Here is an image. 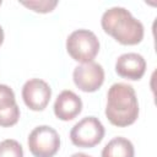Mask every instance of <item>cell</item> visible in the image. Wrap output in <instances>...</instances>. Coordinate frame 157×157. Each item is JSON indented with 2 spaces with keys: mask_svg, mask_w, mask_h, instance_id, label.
<instances>
[{
  "mask_svg": "<svg viewBox=\"0 0 157 157\" xmlns=\"http://www.w3.org/2000/svg\"><path fill=\"white\" fill-rule=\"evenodd\" d=\"M139 102L135 90L125 82L113 83L107 93L105 117L110 124L124 128L134 124L139 117Z\"/></svg>",
  "mask_w": 157,
  "mask_h": 157,
  "instance_id": "cell-1",
  "label": "cell"
},
{
  "mask_svg": "<svg viewBox=\"0 0 157 157\" xmlns=\"http://www.w3.org/2000/svg\"><path fill=\"white\" fill-rule=\"evenodd\" d=\"M101 25L103 31L120 44L135 45L144 39V25L125 7L113 6L105 10L102 15Z\"/></svg>",
  "mask_w": 157,
  "mask_h": 157,
  "instance_id": "cell-2",
  "label": "cell"
},
{
  "mask_svg": "<svg viewBox=\"0 0 157 157\" xmlns=\"http://www.w3.org/2000/svg\"><path fill=\"white\" fill-rule=\"evenodd\" d=\"M66 50L74 60L81 64L90 63L99 52V40L90 29H76L66 39Z\"/></svg>",
  "mask_w": 157,
  "mask_h": 157,
  "instance_id": "cell-3",
  "label": "cell"
},
{
  "mask_svg": "<svg viewBox=\"0 0 157 157\" xmlns=\"http://www.w3.org/2000/svg\"><path fill=\"white\" fill-rule=\"evenodd\" d=\"M27 144L34 157H53L60 148V137L52 126L39 125L29 132Z\"/></svg>",
  "mask_w": 157,
  "mask_h": 157,
  "instance_id": "cell-4",
  "label": "cell"
},
{
  "mask_svg": "<svg viewBox=\"0 0 157 157\" xmlns=\"http://www.w3.org/2000/svg\"><path fill=\"white\" fill-rule=\"evenodd\" d=\"M104 126L96 117H85L76 123L70 131V140L77 147L91 148L104 137Z\"/></svg>",
  "mask_w": 157,
  "mask_h": 157,
  "instance_id": "cell-5",
  "label": "cell"
},
{
  "mask_svg": "<svg viewBox=\"0 0 157 157\" xmlns=\"http://www.w3.org/2000/svg\"><path fill=\"white\" fill-rule=\"evenodd\" d=\"M76 87L83 92H94L104 82V69L101 64L90 61L77 65L72 72Z\"/></svg>",
  "mask_w": 157,
  "mask_h": 157,
  "instance_id": "cell-6",
  "label": "cell"
},
{
  "mask_svg": "<svg viewBox=\"0 0 157 157\" xmlns=\"http://www.w3.org/2000/svg\"><path fill=\"white\" fill-rule=\"evenodd\" d=\"M52 88L42 78H31L22 87V98L25 104L36 112L44 110L50 101Z\"/></svg>",
  "mask_w": 157,
  "mask_h": 157,
  "instance_id": "cell-7",
  "label": "cell"
},
{
  "mask_svg": "<svg viewBox=\"0 0 157 157\" xmlns=\"http://www.w3.org/2000/svg\"><path fill=\"white\" fill-rule=\"evenodd\" d=\"M146 71V60L141 54L125 53L115 61V72L124 78L137 81Z\"/></svg>",
  "mask_w": 157,
  "mask_h": 157,
  "instance_id": "cell-8",
  "label": "cell"
},
{
  "mask_svg": "<svg viewBox=\"0 0 157 157\" xmlns=\"http://www.w3.org/2000/svg\"><path fill=\"white\" fill-rule=\"evenodd\" d=\"M82 110L81 98L72 91L65 90L60 92L54 102V114L58 119L69 121L76 118Z\"/></svg>",
  "mask_w": 157,
  "mask_h": 157,
  "instance_id": "cell-9",
  "label": "cell"
},
{
  "mask_svg": "<svg viewBox=\"0 0 157 157\" xmlns=\"http://www.w3.org/2000/svg\"><path fill=\"white\" fill-rule=\"evenodd\" d=\"M101 157H135V148L130 140L118 136L103 147Z\"/></svg>",
  "mask_w": 157,
  "mask_h": 157,
  "instance_id": "cell-10",
  "label": "cell"
},
{
  "mask_svg": "<svg viewBox=\"0 0 157 157\" xmlns=\"http://www.w3.org/2000/svg\"><path fill=\"white\" fill-rule=\"evenodd\" d=\"M0 157H23V148L18 141L6 139L0 142Z\"/></svg>",
  "mask_w": 157,
  "mask_h": 157,
  "instance_id": "cell-11",
  "label": "cell"
},
{
  "mask_svg": "<svg viewBox=\"0 0 157 157\" xmlns=\"http://www.w3.org/2000/svg\"><path fill=\"white\" fill-rule=\"evenodd\" d=\"M21 4L36 12H40V13H47L50 12L55 9V6L58 5L56 0H29V1H21Z\"/></svg>",
  "mask_w": 157,
  "mask_h": 157,
  "instance_id": "cell-12",
  "label": "cell"
},
{
  "mask_svg": "<svg viewBox=\"0 0 157 157\" xmlns=\"http://www.w3.org/2000/svg\"><path fill=\"white\" fill-rule=\"evenodd\" d=\"M16 104V97L12 88L7 85L0 83V112L10 109Z\"/></svg>",
  "mask_w": 157,
  "mask_h": 157,
  "instance_id": "cell-13",
  "label": "cell"
},
{
  "mask_svg": "<svg viewBox=\"0 0 157 157\" xmlns=\"http://www.w3.org/2000/svg\"><path fill=\"white\" fill-rule=\"evenodd\" d=\"M20 119V108L18 105H13L10 109H6L4 112H0V126L9 128L15 125Z\"/></svg>",
  "mask_w": 157,
  "mask_h": 157,
  "instance_id": "cell-14",
  "label": "cell"
},
{
  "mask_svg": "<svg viewBox=\"0 0 157 157\" xmlns=\"http://www.w3.org/2000/svg\"><path fill=\"white\" fill-rule=\"evenodd\" d=\"M70 157H91V156H88V155H86V153H82V152H76V153L71 155Z\"/></svg>",
  "mask_w": 157,
  "mask_h": 157,
  "instance_id": "cell-15",
  "label": "cell"
},
{
  "mask_svg": "<svg viewBox=\"0 0 157 157\" xmlns=\"http://www.w3.org/2000/svg\"><path fill=\"white\" fill-rule=\"evenodd\" d=\"M2 42H4V29H2V27L0 26V47H1Z\"/></svg>",
  "mask_w": 157,
  "mask_h": 157,
  "instance_id": "cell-16",
  "label": "cell"
},
{
  "mask_svg": "<svg viewBox=\"0 0 157 157\" xmlns=\"http://www.w3.org/2000/svg\"><path fill=\"white\" fill-rule=\"evenodd\" d=\"M1 4H2V1H1V0H0V6H1Z\"/></svg>",
  "mask_w": 157,
  "mask_h": 157,
  "instance_id": "cell-17",
  "label": "cell"
}]
</instances>
